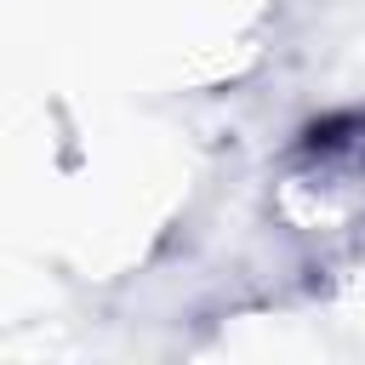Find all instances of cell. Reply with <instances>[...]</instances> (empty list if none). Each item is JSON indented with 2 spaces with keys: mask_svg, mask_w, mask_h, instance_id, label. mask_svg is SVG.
Instances as JSON below:
<instances>
[{
  "mask_svg": "<svg viewBox=\"0 0 365 365\" xmlns=\"http://www.w3.org/2000/svg\"><path fill=\"white\" fill-rule=\"evenodd\" d=\"M274 211L325 251L365 257V108L302 125L274 160Z\"/></svg>",
  "mask_w": 365,
  "mask_h": 365,
  "instance_id": "1",
  "label": "cell"
}]
</instances>
